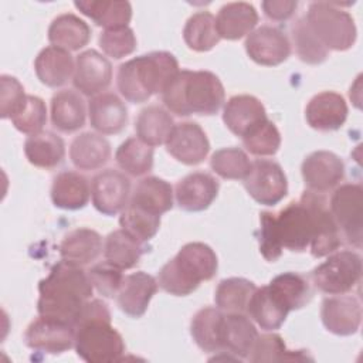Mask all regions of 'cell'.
I'll use <instances>...</instances> for the list:
<instances>
[{
    "instance_id": "obj_27",
    "label": "cell",
    "mask_w": 363,
    "mask_h": 363,
    "mask_svg": "<svg viewBox=\"0 0 363 363\" xmlns=\"http://www.w3.org/2000/svg\"><path fill=\"white\" fill-rule=\"evenodd\" d=\"M104 252L102 237L92 228L79 227L67 233L60 244L61 259L85 267Z\"/></svg>"
},
{
    "instance_id": "obj_2",
    "label": "cell",
    "mask_w": 363,
    "mask_h": 363,
    "mask_svg": "<svg viewBox=\"0 0 363 363\" xmlns=\"http://www.w3.org/2000/svg\"><path fill=\"white\" fill-rule=\"evenodd\" d=\"M37 312L75 328L84 305L92 298L94 286L88 271L65 259L54 264L45 278L38 282Z\"/></svg>"
},
{
    "instance_id": "obj_43",
    "label": "cell",
    "mask_w": 363,
    "mask_h": 363,
    "mask_svg": "<svg viewBox=\"0 0 363 363\" xmlns=\"http://www.w3.org/2000/svg\"><path fill=\"white\" fill-rule=\"evenodd\" d=\"M292 43L299 60L309 65H318L326 61L329 51L320 44L309 28L305 17H298L291 26Z\"/></svg>"
},
{
    "instance_id": "obj_25",
    "label": "cell",
    "mask_w": 363,
    "mask_h": 363,
    "mask_svg": "<svg viewBox=\"0 0 363 363\" xmlns=\"http://www.w3.org/2000/svg\"><path fill=\"white\" fill-rule=\"evenodd\" d=\"M258 13L255 7L245 1H233L224 4L216 17V27L220 38L240 40L255 30Z\"/></svg>"
},
{
    "instance_id": "obj_18",
    "label": "cell",
    "mask_w": 363,
    "mask_h": 363,
    "mask_svg": "<svg viewBox=\"0 0 363 363\" xmlns=\"http://www.w3.org/2000/svg\"><path fill=\"white\" fill-rule=\"evenodd\" d=\"M220 184L214 176L206 172H193L177 182L174 197L184 211H203L211 206L218 194Z\"/></svg>"
},
{
    "instance_id": "obj_23",
    "label": "cell",
    "mask_w": 363,
    "mask_h": 363,
    "mask_svg": "<svg viewBox=\"0 0 363 363\" xmlns=\"http://www.w3.org/2000/svg\"><path fill=\"white\" fill-rule=\"evenodd\" d=\"M265 119L268 118L262 102L247 94L231 96L223 109V121L225 126L240 138Z\"/></svg>"
},
{
    "instance_id": "obj_40",
    "label": "cell",
    "mask_w": 363,
    "mask_h": 363,
    "mask_svg": "<svg viewBox=\"0 0 363 363\" xmlns=\"http://www.w3.org/2000/svg\"><path fill=\"white\" fill-rule=\"evenodd\" d=\"M183 40L193 51L213 50L221 40L217 33L216 17L210 11H197L190 16L183 28Z\"/></svg>"
},
{
    "instance_id": "obj_12",
    "label": "cell",
    "mask_w": 363,
    "mask_h": 363,
    "mask_svg": "<svg viewBox=\"0 0 363 363\" xmlns=\"http://www.w3.org/2000/svg\"><path fill=\"white\" fill-rule=\"evenodd\" d=\"M130 180L119 170H102L91 182L92 204L105 216L122 213L130 200Z\"/></svg>"
},
{
    "instance_id": "obj_37",
    "label": "cell",
    "mask_w": 363,
    "mask_h": 363,
    "mask_svg": "<svg viewBox=\"0 0 363 363\" xmlns=\"http://www.w3.org/2000/svg\"><path fill=\"white\" fill-rule=\"evenodd\" d=\"M268 286L289 312L303 308L312 298V286L308 278L296 272L279 274L271 279Z\"/></svg>"
},
{
    "instance_id": "obj_29",
    "label": "cell",
    "mask_w": 363,
    "mask_h": 363,
    "mask_svg": "<svg viewBox=\"0 0 363 363\" xmlns=\"http://www.w3.org/2000/svg\"><path fill=\"white\" fill-rule=\"evenodd\" d=\"M173 194L170 183L156 176H147L138 182L128 204L162 216L173 207Z\"/></svg>"
},
{
    "instance_id": "obj_30",
    "label": "cell",
    "mask_w": 363,
    "mask_h": 363,
    "mask_svg": "<svg viewBox=\"0 0 363 363\" xmlns=\"http://www.w3.org/2000/svg\"><path fill=\"white\" fill-rule=\"evenodd\" d=\"M111 145L99 133L84 132L74 138L69 145V159L79 170H96L108 163Z\"/></svg>"
},
{
    "instance_id": "obj_21",
    "label": "cell",
    "mask_w": 363,
    "mask_h": 363,
    "mask_svg": "<svg viewBox=\"0 0 363 363\" xmlns=\"http://www.w3.org/2000/svg\"><path fill=\"white\" fill-rule=\"evenodd\" d=\"M91 126L99 135H118L128 125V108L123 101L112 92L95 95L88 102Z\"/></svg>"
},
{
    "instance_id": "obj_24",
    "label": "cell",
    "mask_w": 363,
    "mask_h": 363,
    "mask_svg": "<svg viewBox=\"0 0 363 363\" xmlns=\"http://www.w3.org/2000/svg\"><path fill=\"white\" fill-rule=\"evenodd\" d=\"M34 71L41 84L50 88H60L74 77L75 60L69 51L48 45L35 57Z\"/></svg>"
},
{
    "instance_id": "obj_14",
    "label": "cell",
    "mask_w": 363,
    "mask_h": 363,
    "mask_svg": "<svg viewBox=\"0 0 363 363\" xmlns=\"http://www.w3.org/2000/svg\"><path fill=\"white\" fill-rule=\"evenodd\" d=\"M164 145L170 156L187 166L200 164L210 152L207 135L196 122L176 123Z\"/></svg>"
},
{
    "instance_id": "obj_6",
    "label": "cell",
    "mask_w": 363,
    "mask_h": 363,
    "mask_svg": "<svg viewBox=\"0 0 363 363\" xmlns=\"http://www.w3.org/2000/svg\"><path fill=\"white\" fill-rule=\"evenodd\" d=\"M342 6L335 1H312L303 16L315 37L328 51H347L356 43L354 20Z\"/></svg>"
},
{
    "instance_id": "obj_36",
    "label": "cell",
    "mask_w": 363,
    "mask_h": 363,
    "mask_svg": "<svg viewBox=\"0 0 363 363\" xmlns=\"http://www.w3.org/2000/svg\"><path fill=\"white\" fill-rule=\"evenodd\" d=\"M223 318L224 312L214 306H204L191 318L190 335L203 352H221Z\"/></svg>"
},
{
    "instance_id": "obj_38",
    "label": "cell",
    "mask_w": 363,
    "mask_h": 363,
    "mask_svg": "<svg viewBox=\"0 0 363 363\" xmlns=\"http://www.w3.org/2000/svg\"><path fill=\"white\" fill-rule=\"evenodd\" d=\"M145 248L122 228L109 233L104 241V257L121 269H130L139 262Z\"/></svg>"
},
{
    "instance_id": "obj_32",
    "label": "cell",
    "mask_w": 363,
    "mask_h": 363,
    "mask_svg": "<svg viewBox=\"0 0 363 363\" xmlns=\"http://www.w3.org/2000/svg\"><path fill=\"white\" fill-rule=\"evenodd\" d=\"M170 112L160 105L143 108L135 119L136 138L150 147L164 145L174 128Z\"/></svg>"
},
{
    "instance_id": "obj_3",
    "label": "cell",
    "mask_w": 363,
    "mask_h": 363,
    "mask_svg": "<svg viewBox=\"0 0 363 363\" xmlns=\"http://www.w3.org/2000/svg\"><path fill=\"white\" fill-rule=\"evenodd\" d=\"M160 95L164 108L177 116H210L217 113L225 101L220 78L204 69H180Z\"/></svg>"
},
{
    "instance_id": "obj_10",
    "label": "cell",
    "mask_w": 363,
    "mask_h": 363,
    "mask_svg": "<svg viewBox=\"0 0 363 363\" xmlns=\"http://www.w3.org/2000/svg\"><path fill=\"white\" fill-rule=\"evenodd\" d=\"M247 193L262 206H275L288 193V180L282 167L268 159H255L244 179Z\"/></svg>"
},
{
    "instance_id": "obj_46",
    "label": "cell",
    "mask_w": 363,
    "mask_h": 363,
    "mask_svg": "<svg viewBox=\"0 0 363 363\" xmlns=\"http://www.w3.org/2000/svg\"><path fill=\"white\" fill-rule=\"evenodd\" d=\"M241 139L245 150L258 157L274 156L281 146V133L269 119L254 126Z\"/></svg>"
},
{
    "instance_id": "obj_39",
    "label": "cell",
    "mask_w": 363,
    "mask_h": 363,
    "mask_svg": "<svg viewBox=\"0 0 363 363\" xmlns=\"http://www.w3.org/2000/svg\"><path fill=\"white\" fill-rule=\"evenodd\" d=\"M255 289V284L245 278L231 277L221 279L214 292L216 308L223 312L245 313L248 301Z\"/></svg>"
},
{
    "instance_id": "obj_45",
    "label": "cell",
    "mask_w": 363,
    "mask_h": 363,
    "mask_svg": "<svg viewBox=\"0 0 363 363\" xmlns=\"http://www.w3.org/2000/svg\"><path fill=\"white\" fill-rule=\"evenodd\" d=\"M119 224L136 241L145 244L150 241L160 227V216L147 213L139 207L128 204L119 217Z\"/></svg>"
},
{
    "instance_id": "obj_11",
    "label": "cell",
    "mask_w": 363,
    "mask_h": 363,
    "mask_svg": "<svg viewBox=\"0 0 363 363\" xmlns=\"http://www.w3.org/2000/svg\"><path fill=\"white\" fill-rule=\"evenodd\" d=\"M75 342V328L69 323L38 315L24 332V343L37 352L60 354L71 347Z\"/></svg>"
},
{
    "instance_id": "obj_15",
    "label": "cell",
    "mask_w": 363,
    "mask_h": 363,
    "mask_svg": "<svg viewBox=\"0 0 363 363\" xmlns=\"http://www.w3.org/2000/svg\"><path fill=\"white\" fill-rule=\"evenodd\" d=\"M301 173L308 190L323 194L343 180L345 163L333 152L316 150L303 159Z\"/></svg>"
},
{
    "instance_id": "obj_8",
    "label": "cell",
    "mask_w": 363,
    "mask_h": 363,
    "mask_svg": "<svg viewBox=\"0 0 363 363\" xmlns=\"http://www.w3.org/2000/svg\"><path fill=\"white\" fill-rule=\"evenodd\" d=\"M362 278V257L352 250L329 254L326 261L315 267L311 279L315 288L328 295H340L353 291Z\"/></svg>"
},
{
    "instance_id": "obj_48",
    "label": "cell",
    "mask_w": 363,
    "mask_h": 363,
    "mask_svg": "<svg viewBox=\"0 0 363 363\" xmlns=\"http://www.w3.org/2000/svg\"><path fill=\"white\" fill-rule=\"evenodd\" d=\"M28 95L16 77L3 74L0 77V116L1 119H13L26 106Z\"/></svg>"
},
{
    "instance_id": "obj_51",
    "label": "cell",
    "mask_w": 363,
    "mask_h": 363,
    "mask_svg": "<svg viewBox=\"0 0 363 363\" xmlns=\"http://www.w3.org/2000/svg\"><path fill=\"white\" fill-rule=\"evenodd\" d=\"M264 14L272 21L289 20L298 7V1L294 0H265L261 3Z\"/></svg>"
},
{
    "instance_id": "obj_42",
    "label": "cell",
    "mask_w": 363,
    "mask_h": 363,
    "mask_svg": "<svg viewBox=\"0 0 363 363\" xmlns=\"http://www.w3.org/2000/svg\"><path fill=\"white\" fill-rule=\"evenodd\" d=\"M306 350H289L284 339L277 333L258 335L254 347L248 356L252 363L261 362H286V360H312Z\"/></svg>"
},
{
    "instance_id": "obj_9",
    "label": "cell",
    "mask_w": 363,
    "mask_h": 363,
    "mask_svg": "<svg viewBox=\"0 0 363 363\" xmlns=\"http://www.w3.org/2000/svg\"><path fill=\"white\" fill-rule=\"evenodd\" d=\"M330 214L340 237L354 248L362 247L363 238V189L357 183L336 187L329 203Z\"/></svg>"
},
{
    "instance_id": "obj_26",
    "label": "cell",
    "mask_w": 363,
    "mask_h": 363,
    "mask_svg": "<svg viewBox=\"0 0 363 363\" xmlns=\"http://www.w3.org/2000/svg\"><path fill=\"white\" fill-rule=\"evenodd\" d=\"M91 199L89 180L74 170L58 173L51 186V200L55 207L62 210L84 208Z\"/></svg>"
},
{
    "instance_id": "obj_16",
    "label": "cell",
    "mask_w": 363,
    "mask_h": 363,
    "mask_svg": "<svg viewBox=\"0 0 363 363\" xmlns=\"http://www.w3.org/2000/svg\"><path fill=\"white\" fill-rule=\"evenodd\" d=\"M320 319L326 330L333 335H354L362 323V303L354 295L328 296L322 301Z\"/></svg>"
},
{
    "instance_id": "obj_19",
    "label": "cell",
    "mask_w": 363,
    "mask_h": 363,
    "mask_svg": "<svg viewBox=\"0 0 363 363\" xmlns=\"http://www.w3.org/2000/svg\"><path fill=\"white\" fill-rule=\"evenodd\" d=\"M305 119L312 129L320 132L337 130L347 119L345 98L333 91H323L311 98L305 108Z\"/></svg>"
},
{
    "instance_id": "obj_4",
    "label": "cell",
    "mask_w": 363,
    "mask_h": 363,
    "mask_svg": "<svg viewBox=\"0 0 363 363\" xmlns=\"http://www.w3.org/2000/svg\"><path fill=\"white\" fill-rule=\"evenodd\" d=\"M176 57L167 51H152L119 65L116 86L119 94L132 104H143L162 94L179 72Z\"/></svg>"
},
{
    "instance_id": "obj_35",
    "label": "cell",
    "mask_w": 363,
    "mask_h": 363,
    "mask_svg": "<svg viewBox=\"0 0 363 363\" xmlns=\"http://www.w3.org/2000/svg\"><path fill=\"white\" fill-rule=\"evenodd\" d=\"M24 155L35 167L54 169L64 162L65 143L57 133L43 130L26 139Z\"/></svg>"
},
{
    "instance_id": "obj_17",
    "label": "cell",
    "mask_w": 363,
    "mask_h": 363,
    "mask_svg": "<svg viewBox=\"0 0 363 363\" xmlns=\"http://www.w3.org/2000/svg\"><path fill=\"white\" fill-rule=\"evenodd\" d=\"M112 82V65L109 60L95 50H86L75 58L72 84L85 96L102 94Z\"/></svg>"
},
{
    "instance_id": "obj_34",
    "label": "cell",
    "mask_w": 363,
    "mask_h": 363,
    "mask_svg": "<svg viewBox=\"0 0 363 363\" xmlns=\"http://www.w3.org/2000/svg\"><path fill=\"white\" fill-rule=\"evenodd\" d=\"M74 6L104 30L128 27L132 18V6L122 0H79Z\"/></svg>"
},
{
    "instance_id": "obj_5",
    "label": "cell",
    "mask_w": 363,
    "mask_h": 363,
    "mask_svg": "<svg viewBox=\"0 0 363 363\" xmlns=\"http://www.w3.org/2000/svg\"><path fill=\"white\" fill-rule=\"evenodd\" d=\"M218 268L214 250L204 242H187L169 259L157 274V284L164 292L186 296L194 292L200 282L210 281Z\"/></svg>"
},
{
    "instance_id": "obj_49",
    "label": "cell",
    "mask_w": 363,
    "mask_h": 363,
    "mask_svg": "<svg viewBox=\"0 0 363 363\" xmlns=\"http://www.w3.org/2000/svg\"><path fill=\"white\" fill-rule=\"evenodd\" d=\"M13 126L24 135H35L43 132L47 123V106L45 102L35 95H28L24 109L11 119Z\"/></svg>"
},
{
    "instance_id": "obj_47",
    "label": "cell",
    "mask_w": 363,
    "mask_h": 363,
    "mask_svg": "<svg viewBox=\"0 0 363 363\" xmlns=\"http://www.w3.org/2000/svg\"><path fill=\"white\" fill-rule=\"evenodd\" d=\"M98 44L106 57L121 60L130 55L136 50V37L129 26L111 28L104 30L99 34Z\"/></svg>"
},
{
    "instance_id": "obj_1",
    "label": "cell",
    "mask_w": 363,
    "mask_h": 363,
    "mask_svg": "<svg viewBox=\"0 0 363 363\" xmlns=\"http://www.w3.org/2000/svg\"><path fill=\"white\" fill-rule=\"evenodd\" d=\"M258 242L261 255L275 262L282 250L302 252L309 248L312 257H326L339 250L342 237L323 194L306 190L279 213L259 214Z\"/></svg>"
},
{
    "instance_id": "obj_41",
    "label": "cell",
    "mask_w": 363,
    "mask_h": 363,
    "mask_svg": "<svg viewBox=\"0 0 363 363\" xmlns=\"http://www.w3.org/2000/svg\"><path fill=\"white\" fill-rule=\"evenodd\" d=\"M115 160L125 174L139 177L153 167V147L132 136L119 145L115 152Z\"/></svg>"
},
{
    "instance_id": "obj_50",
    "label": "cell",
    "mask_w": 363,
    "mask_h": 363,
    "mask_svg": "<svg viewBox=\"0 0 363 363\" xmlns=\"http://www.w3.org/2000/svg\"><path fill=\"white\" fill-rule=\"evenodd\" d=\"M122 271L123 269L118 268L116 265H113L105 259V261L98 262L94 267H91V269L88 271V275H89L94 289L99 295H102L105 298H113L118 295L121 285L123 282V278H125Z\"/></svg>"
},
{
    "instance_id": "obj_7",
    "label": "cell",
    "mask_w": 363,
    "mask_h": 363,
    "mask_svg": "<svg viewBox=\"0 0 363 363\" xmlns=\"http://www.w3.org/2000/svg\"><path fill=\"white\" fill-rule=\"evenodd\" d=\"M74 347L77 354L88 363H108L122 359L125 342L111 320L91 319L75 326Z\"/></svg>"
},
{
    "instance_id": "obj_44",
    "label": "cell",
    "mask_w": 363,
    "mask_h": 363,
    "mask_svg": "<svg viewBox=\"0 0 363 363\" xmlns=\"http://www.w3.org/2000/svg\"><path fill=\"white\" fill-rule=\"evenodd\" d=\"M210 167L223 179L244 180L251 169V160L240 147H221L211 155Z\"/></svg>"
},
{
    "instance_id": "obj_28",
    "label": "cell",
    "mask_w": 363,
    "mask_h": 363,
    "mask_svg": "<svg viewBox=\"0 0 363 363\" xmlns=\"http://www.w3.org/2000/svg\"><path fill=\"white\" fill-rule=\"evenodd\" d=\"M86 106L79 92L61 89L51 98V123L64 133H72L85 125Z\"/></svg>"
},
{
    "instance_id": "obj_33",
    "label": "cell",
    "mask_w": 363,
    "mask_h": 363,
    "mask_svg": "<svg viewBox=\"0 0 363 363\" xmlns=\"http://www.w3.org/2000/svg\"><path fill=\"white\" fill-rule=\"evenodd\" d=\"M91 40L89 26L72 13L57 16L48 27V41L51 45L67 51H78Z\"/></svg>"
},
{
    "instance_id": "obj_22",
    "label": "cell",
    "mask_w": 363,
    "mask_h": 363,
    "mask_svg": "<svg viewBox=\"0 0 363 363\" xmlns=\"http://www.w3.org/2000/svg\"><path fill=\"white\" fill-rule=\"evenodd\" d=\"M258 335L259 333L248 315L224 312L221 328L223 353H228L237 360L248 359Z\"/></svg>"
},
{
    "instance_id": "obj_31",
    "label": "cell",
    "mask_w": 363,
    "mask_h": 363,
    "mask_svg": "<svg viewBox=\"0 0 363 363\" xmlns=\"http://www.w3.org/2000/svg\"><path fill=\"white\" fill-rule=\"evenodd\" d=\"M245 313L264 330L274 332L282 326L289 311L272 294L268 285L257 288L247 305Z\"/></svg>"
},
{
    "instance_id": "obj_13",
    "label": "cell",
    "mask_w": 363,
    "mask_h": 363,
    "mask_svg": "<svg viewBox=\"0 0 363 363\" xmlns=\"http://www.w3.org/2000/svg\"><path fill=\"white\" fill-rule=\"evenodd\" d=\"M247 55L258 65L277 67L291 55V43L286 34L274 26H261L245 38Z\"/></svg>"
},
{
    "instance_id": "obj_20",
    "label": "cell",
    "mask_w": 363,
    "mask_h": 363,
    "mask_svg": "<svg viewBox=\"0 0 363 363\" xmlns=\"http://www.w3.org/2000/svg\"><path fill=\"white\" fill-rule=\"evenodd\" d=\"M157 279L150 274L143 271L132 272L125 275L116 295V303L125 315L130 318H140L147 311V306L153 295L157 292Z\"/></svg>"
}]
</instances>
